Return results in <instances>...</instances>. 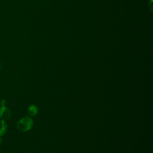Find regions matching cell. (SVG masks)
<instances>
[{"label": "cell", "mask_w": 153, "mask_h": 153, "mask_svg": "<svg viewBox=\"0 0 153 153\" xmlns=\"http://www.w3.org/2000/svg\"><path fill=\"white\" fill-rule=\"evenodd\" d=\"M33 126V120L29 117H25L21 118L17 123L16 127L17 129L21 131H27Z\"/></svg>", "instance_id": "1"}, {"label": "cell", "mask_w": 153, "mask_h": 153, "mask_svg": "<svg viewBox=\"0 0 153 153\" xmlns=\"http://www.w3.org/2000/svg\"><path fill=\"white\" fill-rule=\"evenodd\" d=\"M11 116V111L5 106H1L0 108V118L2 120L5 121L10 118Z\"/></svg>", "instance_id": "2"}, {"label": "cell", "mask_w": 153, "mask_h": 153, "mask_svg": "<svg viewBox=\"0 0 153 153\" xmlns=\"http://www.w3.org/2000/svg\"><path fill=\"white\" fill-rule=\"evenodd\" d=\"M27 113L30 117H34L38 114V108L35 105H30L27 108Z\"/></svg>", "instance_id": "3"}, {"label": "cell", "mask_w": 153, "mask_h": 153, "mask_svg": "<svg viewBox=\"0 0 153 153\" xmlns=\"http://www.w3.org/2000/svg\"><path fill=\"white\" fill-rule=\"evenodd\" d=\"M7 124L5 121L0 120V136L5 134L7 131Z\"/></svg>", "instance_id": "4"}, {"label": "cell", "mask_w": 153, "mask_h": 153, "mask_svg": "<svg viewBox=\"0 0 153 153\" xmlns=\"http://www.w3.org/2000/svg\"><path fill=\"white\" fill-rule=\"evenodd\" d=\"M1 106H5L7 105V102L5 100H2L1 102Z\"/></svg>", "instance_id": "5"}, {"label": "cell", "mask_w": 153, "mask_h": 153, "mask_svg": "<svg viewBox=\"0 0 153 153\" xmlns=\"http://www.w3.org/2000/svg\"><path fill=\"white\" fill-rule=\"evenodd\" d=\"M2 143V138H1V136H0V146Z\"/></svg>", "instance_id": "6"}, {"label": "cell", "mask_w": 153, "mask_h": 153, "mask_svg": "<svg viewBox=\"0 0 153 153\" xmlns=\"http://www.w3.org/2000/svg\"><path fill=\"white\" fill-rule=\"evenodd\" d=\"M2 68V65L1 63H0V69H1Z\"/></svg>", "instance_id": "7"}]
</instances>
